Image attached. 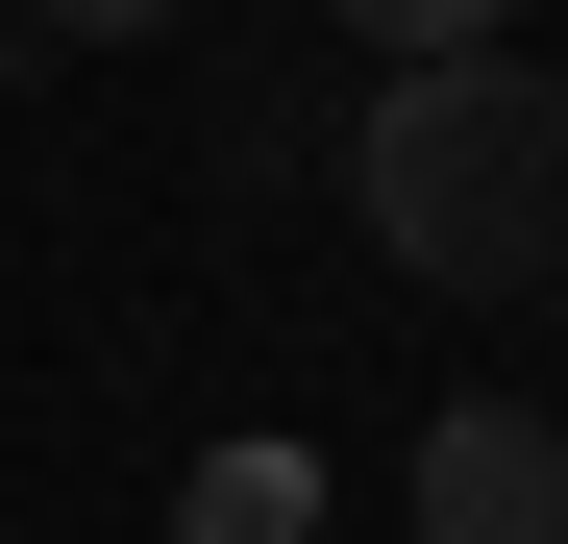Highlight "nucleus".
Masks as SVG:
<instances>
[{"label": "nucleus", "mask_w": 568, "mask_h": 544, "mask_svg": "<svg viewBox=\"0 0 568 544\" xmlns=\"http://www.w3.org/2000/svg\"><path fill=\"white\" fill-rule=\"evenodd\" d=\"M346 223L396 248L420 298H544V272H568V74H544V50H420V74H371Z\"/></svg>", "instance_id": "obj_1"}, {"label": "nucleus", "mask_w": 568, "mask_h": 544, "mask_svg": "<svg viewBox=\"0 0 568 544\" xmlns=\"http://www.w3.org/2000/svg\"><path fill=\"white\" fill-rule=\"evenodd\" d=\"M396 495H420V544H568V421L544 396H445Z\"/></svg>", "instance_id": "obj_2"}, {"label": "nucleus", "mask_w": 568, "mask_h": 544, "mask_svg": "<svg viewBox=\"0 0 568 544\" xmlns=\"http://www.w3.org/2000/svg\"><path fill=\"white\" fill-rule=\"evenodd\" d=\"M173 544H322V445H199Z\"/></svg>", "instance_id": "obj_3"}, {"label": "nucleus", "mask_w": 568, "mask_h": 544, "mask_svg": "<svg viewBox=\"0 0 568 544\" xmlns=\"http://www.w3.org/2000/svg\"><path fill=\"white\" fill-rule=\"evenodd\" d=\"M322 26H371V50L420 74V50H519V0H322Z\"/></svg>", "instance_id": "obj_4"}, {"label": "nucleus", "mask_w": 568, "mask_h": 544, "mask_svg": "<svg viewBox=\"0 0 568 544\" xmlns=\"http://www.w3.org/2000/svg\"><path fill=\"white\" fill-rule=\"evenodd\" d=\"M50 26H100V50H124V26H173V0H50Z\"/></svg>", "instance_id": "obj_5"}]
</instances>
